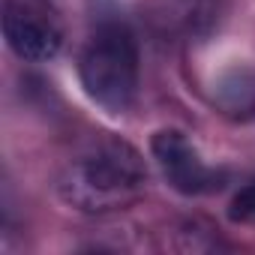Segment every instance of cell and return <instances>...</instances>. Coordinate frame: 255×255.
Listing matches in <instances>:
<instances>
[{
    "instance_id": "7a4b0ae2",
    "label": "cell",
    "mask_w": 255,
    "mask_h": 255,
    "mask_svg": "<svg viewBox=\"0 0 255 255\" xmlns=\"http://www.w3.org/2000/svg\"><path fill=\"white\" fill-rule=\"evenodd\" d=\"M78 75L87 96L111 114L129 111L138 93V45L120 21H105L93 30L81 51Z\"/></svg>"
},
{
    "instance_id": "5b68a950",
    "label": "cell",
    "mask_w": 255,
    "mask_h": 255,
    "mask_svg": "<svg viewBox=\"0 0 255 255\" xmlns=\"http://www.w3.org/2000/svg\"><path fill=\"white\" fill-rule=\"evenodd\" d=\"M228 216H231L234 222L255 225V183H246V186H243V189L231 198Z\"/></svg>"
},
{
    "instance_id": "277c9868",
    "label": "cell",
    "mask_w": 255,
    "mask_h": 255,
    "mask_svg": "<svg viewBox=\"0 0 255 255\" xmlns=\"http://www.w3.org/2000/svg\"><path fill=\"white\" fill-rule=\"evenodd\" d=\"M150 150H153V159L159 162L165 180L177 192L204 195V192H213L222 186V174L201 159V153L192 147V141L183 132H177V129L156 132L150 141Z\"/></svg>"
},
{
    "instance_id": "6da1fadb",
    "label": "cell",
    "mask_w": 255,
    "mask_h": 255,
    "mask_svg": "<svg viewBox=\"0 0 255 255\" xmlns=\"http://www.w3.org/2000/svg\"><path fill=\"white\" fill-rule=\"evenodd\" d=\"M147 186V168L135 147L105 138L81 150L57 177V192L66 204L84 213H108L132 204Z\"/></svg>"
},
{
    "instance_id": "3957f363",
    "label": "cell",
    "mask_w": 255,
    "mask_h": 255,
    "mask_svg": "<svg viewBox=\"0 0 255 255\" xmlns=\"http://www.w3.org/2000/svg\"><path fill=\"white\" fill-rule=\"evenodd\" d=\"M3 36L27 63H48L63 45L60 24L42 0H3Z\"/></svg>"
}]
</instances>
